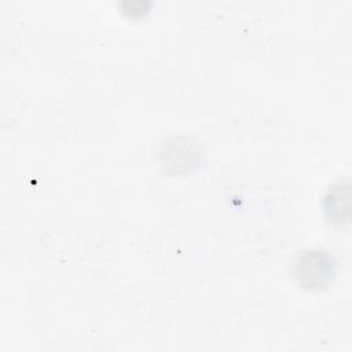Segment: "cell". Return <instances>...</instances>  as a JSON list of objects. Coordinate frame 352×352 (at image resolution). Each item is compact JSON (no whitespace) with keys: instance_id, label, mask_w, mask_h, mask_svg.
I'll return each mask as SVG.
<instances>
[{"instance_id":"obj_1","label":"cell","mask_w":352,"mask_h":352,"mask_svg":"<svg viewBox=\"0 0 352 352\" xmlns=\"http://www.w3.org/2000/svg\"><path fill=\"white\" fill-rule=\"evenodd\" d=\"M337 261L333 254L322 248L301 250L292 263L294 282L304 290H322L336 278Z\"/></svg>"},{"instance_id":"obj_2","label":"cell","mask_w":352,"mask_h":352,"mask_svg":"<svg viewBox=\"0 0 352 352\" xmlns=\"http://www.w3.org/2000/svg\"><path fill=\"white\" fill-rule=\"evenodd\" d=\"M349 183L337 182L331 184L323 198V212L329 223L342 226L349 221Z\"/></svg>"}]
</instances>
